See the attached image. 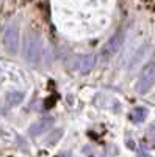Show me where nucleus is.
<instances>
[{"instance_id": "6", "label": "nucleus", "mask_w": 155, "mask_h": 157, "mask_svg": "<svg viewBox=\"0 0 155 157\" xmlns=\"http://www.w3.org/2000/svg\"><path fill=\"white\" fill-rule=\"evenodd\" d=\"M54 124V121L52 120H42L41 123H36L31 129H30V135H33V137H36V135H39V134H42L44 130L49 127V126H52Z\"/></svg>"}, {"instance_id": "3", "label": "nucleus", "mask_w": 155, "mask_h": 157, "mask_svg": "<svg viewBox=\"0 0 155 157\" xmlns=\"http://www.w3.org/2000/svg\"><path fill=\"white\" fill-rule=\"evenodd\" d=\"M3 43L9 54H17L19 50V29L16 24H9L3 35Z\"/></svg>"}, {"instance_id": "5", "label": "nucleus", "mask_w": 155, "mask_h": 157, "mask_svg": "<svg viewBox=\"0 0 155 157\" xmlns=\"http://www.w3.org/2000/svg\"><path fill=\"white\" fill-rule=\"evenodd\" d=\"M96 64L94 55H79L72 60V68L79 72H89Z\"/></svg>"}, {"instance_id": "7", "label": "nucleus", "mask_w": 155, "mask_h": 157, "mask_svg": "<svg viewBox=\"0 0 155 157\" xmlns=\"http://www.w3.org/2000/svg\"><path fill=\"white\" fill-rule=\"evenodd\" d=\"M146 115H147V110L146 109H135L133 112H132V120L133 121H136V123H139V121H143L144 118H146Z\"/></svg>"}, {"instance_id": "8", "label": "nucleus", "mask_w": 155, "mask_h": 157, "mask_svg": "<svg viewBox=\"0 0 155 157\" xmlns=\"http://www.w3.org/2000/svg\"><path fill=\"white\" fill-rule=\"evenodd\" d=\"M22 98H24L22 93H9L6 99H8L9 104H19V102L22 101Z\"/></svg>"}, {"instance_id": "2", "label": "nucleus", "mask_w": 155, "mask_h": 157, "mask_svg": "<svg viewBox=\"0 0 155 157\" xmlns=\"http://www.w3.org/2000/svg\"><path fill=\"white\" fill-rule=\"evenodd\" d=\"M153 85H155V64H149L139 74V78L136 82V91L144 94Z\"/></svg>"}, {"instance_id": "4", "label": "nucleus", "mask_w": 155, "mask_h": 157, "mask_svg": "<svg viewBox=\"0 0 155 157\" xmlns=\"http://www.w3.org/2000/svg\"><path fill=\"white\" fill-rule=\"evenodd\" d=\"M122 43H124V33H122V32L114 33V35L108 39V43H107L105 46H103V49H102V55L105 57V58H108V57L114 55L116 52H118V50L121 49Z\"/></svg>"}, {"instance_id": "1", "label": "nucleus", "mask_w": 155, "mask_h": 157, "mask_svg": "<svg viewBox=\"0 0 155 157\" xmlns=\"http://www.w3.org/2000/svg\"><path fill=\"white\" fill-rule=\"evenodd\" d=\"M41 38L35 35V33H28L25 36V43H24V58L27 60L30 64L36 66L41 61Z\"/></svg>"}]
</instances>
